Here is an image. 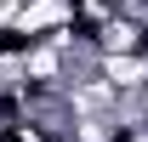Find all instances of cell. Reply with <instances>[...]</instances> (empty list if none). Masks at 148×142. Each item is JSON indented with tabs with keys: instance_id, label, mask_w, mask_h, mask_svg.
<instances>
[{
	"instance_id": "obj_2",
	"label": "cell",
	"mask_w": 148,
	"mask_h": 142,
	"mask_svg": "<svg viewBox=\"0 0 148 142\" xmlns=\"http://www.w3.org/2000/svg\"><path fill=\"white\" fill-rule=\"evenodd\" d=\"M97 74H103L114 91H143V85H148V51H114V57H97Z\"/></svg>"
},
{
	"instance_id": "obj_1",
	"label": "cell",
	"mask_w": 148,
	"mask_h": 142,
	"mask_svg": "<svg viewBox=\"0 0 148 142\" xmlns=\"http://www.w3.org/2000/svg\"><path fill=\"white\" fill-rule=\"evenodd\" d=\"M86 34H91L97 57H114V51H148V29H143L137 17H125L120 6H114V12L97 23V29H86Z\"/></svg>"
}]
</instances>
